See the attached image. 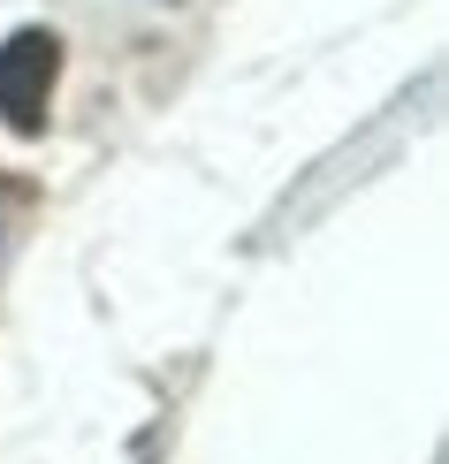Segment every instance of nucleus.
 Here are the masks:
<instances>
[{
    "instance_id": "obj_1",
    "label": "nucleus",
    "mask_w": 449,
    "mask_h": 464,
    "mask_svg": "<svg viewBox=\"0 0 449 464\" xmlns=\"http://www.w3.org/2000/svg\"><path fill=\"white\" fill-rule=\"evenodd\" d=\"M54 76H62V38L46 24H24L0 46V122H8L15 138H38V130H46Z\"/></svg>"
}]
</instances>
